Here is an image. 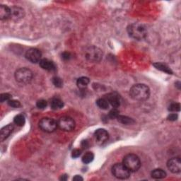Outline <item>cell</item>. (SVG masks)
I'll list each match as a JSON object with an SVG mask.
<instances>
[{"instance_id": "6da1fadb", "label": "cell", "mask_w": 181, "mask_h": 181, "mask_svg": "<svg viewBox=\"0 0 181 181\" xmlns=\"http://www.w3.org/2000/svg\"><path fill=\"white\" fill-rule=\"evenodd\" d=\"M129 95L134 101H146L149 98L150 95L149 88L143 84H135L130 89Z\"/></svg>"}, {"instance_id": "7a4b0ae2", "label": "cell", "mask_w": 181, "mask_h": 181, "mask_svg": "<svg viewBox=\"0 0 181 181\" xmlns=\"http://www.w3.org/2000/svg\"><path fill=\"white\" fill-rule=\"evenodd\" d=\"M127 32L131 38L135 40H142L146 36V28L143 24L140 23H134L127 27Z\"/></svg>"}, {"instance_id": "3957f363", "label": "cell", "mask_w": 181, "mask_h": 181, "mask_svg": "<svg viewBox=\"0 0 181 181\" xmlns=\"http://www.w3.org/2000/svg\"><path fill=\"white\" fill-rule=\"evenodd\" d=\"M130 172L137 171L141 167V161L137 155L129 154L124 157L123 163Z\"/></svg>"}, {"instance_id": "277c9868", "label": "cell", "mask_w": 181, "mask_h": 181, "mask_svg": "<svg viewBox=\"0 0 181 181\" xmlns=\"http://www.w3.org/2000/svg\"><path fill=\"white\" fill-rule=\"evenodd\" d=\"M84 55L88 61L93 62H98L101 60L103 58L102 50L96 46H90L87 47L84 51Z\"/></svg>"}, {"instance_id": "5b68a950", "label": "cell", "mask_w": 181, "mask_h": 181, "mask_svg": "<svg viewBox=\"0 0 181 181\" xmlns=\"http://www.w3.org/2000/svg\"><path fill=\"white\" fill-rule=\"evenodd\" d=\"M33 72L28 68H20L15 72L16 80L21 84H28L32 80Z\"/></svg>"}, {"instance_id": "8992f818", "label": "cell", "mask_w": 181, "mask_h": 181, "mask_svg": "<svg viewBox=\"0 0 181 181\" xmlns=\"http://www.w3.org/2000/svg\"><path fill=\"white\" fill-rule=\"evenodd\" d=\"M130 172L123 163H115L112 168V173L118 179H127L130 176Z\"/></svg>"}, {"instance_id": "52a82bcc", "label": "cell", "mask_w": 181, "mask_h": 181, "mask_svg": "<svg viewBox=\"0 0 181 181\" xmlns=\"http://www.w3.org/2000/svg\"><path fill=\"white\" fill-rule=\"evenodd\" d=\"M58 127V122L52 118H43L39 122V127L45 132H53L55 131Z\"/></svg>"}, {"instance_id": "ba28073f", "label": "cell", "mask_w": 181, "mask_h": 181, "mask_svg": "<svg viewBox=\"0 0 181 181\" xmlns=\"http://www.w3.org/2000/svg\"><path fill=\"white\" fill-rule=\"evenodd\" d=\"M58 126L62 130L70 132L74 129L75 122L72 118L68 117V116H64V117H62L58 120Z\"/></svg>"}, {"instance_id": "9c48e42d", "label": "cell", "mask_w": 181, "mask_h": 181, "mask_svg": "<svg viewBox=\"0 0 181 181\" xmlns=\"http://www.w3.org/2000/svg\"><path fill=\"white\" fill-rule=\"evenodd\" d=\"M25 58L32 63H38L42 59V54L41 51L36 48H30L25 52Z\"/></svg>"}, {"instance_id": "30bf717a", "label": "cell", "mask_w": 181, "mask_h": 181, "mask_svg": "<svg viewBox=\"0 0 181 181\" xmlns=\"http://www.w3.org/2000/svg\"><path fill=\"white\" fill-rule=\"evenodd\" d=\"M167 167L173 173H179L181 171L180 158L178 157L171 158L167 163Z\"/></svg>"}, {"instance_id": "8fae6325", "label": "cell", "mask_w": 181, "mask_h": 181, "mask_svg": "<svg viewBox=\"0 0 181 181\" xmlns=\"http://www.w3.org/2000/svg\"><path fill=\"white\" fill-rule=\"evenodd\" d=\"M108 102V103L111 105V106L117 108L119 106H120V96H119L118 93L115 92L110 93L108 94H107L106 98H105Z\"/></svg>"}, {"instance_id": "7c38bea8", "label": "cell", "mask_w": 181, "mask_h": 181, "mask_svg": "<svg viewBox=\"0 0 181 181\" xmlns=\"http://www.w3.org/2000/svg\"><path fill=\"white\" fill-rule=\"evenodd\" d=\"M95 139L98 144H103L108 140V133L104 129H98L95 132Z\"/></svg>"}, {"instance_id": "4fadbf2b", "label": "cell", "mask_w": 181, "mask_h": 181, "mask_svg": "<svg viewBox=\"0 0 181 181\" xmlns=\"http://www.w3.org/2000/svg\"><path fill=\"white\" fill-rule=\"evenodd\" d=\"M24 11L22 8L19 7H13L11 8V16L10 19L13 21H18L24 18Z\"/></svg>"}, {"instance_id": "5bb4252c", "label": "cell", "mask_w": 181, "mask_h": 181, "mask_svg": "<svg viewBox=\"0 0 181 181\" xmlns=\"http://www.w3.org/2000/svg\"><path fill=\"white\" fill-rule=\"evenodd\" d=\"M14 126L13 124H8V125L3 127L1 129V131H0V140H1V141H3L9 137V135L11 134V133L12 132Z\"/></svg>"}, {"instance_id": "9a60e30c", "label": "cell", "mask_w": 181, "mask_h": 181, "mask_svg": "<svg viewBox=\"0 0 181 181\" xmlns=\"http://www.w3.org/2000/svg\"><path fill=\"white\" fill-rule=\"evenodd\" d=\"M40 66L42 69L47 71H53L55 69V66L52 61L48 59H42L41 62H39Z\"/></svg>"}, {"instance_id": "2e32d148", "label": "cell", "mask_w": 181, "mask_h": 181, "mask_svg": "<svg viewBox=\"0 0 181 181\" xmlns=\"http://www.w3.org/2000/svg\"><path fill=\"white\" fill-rule=\"evenodd\" d=\"M11 16V8H8L7 6H0V19L2 21L10 19Z\"/></svg>"}, {"instance_id": "e0dca14e", "label": "cell", "mask_w": 181, "mask_h": 181, "mask_svg": "<svg viewBox=\"0 0 181 181\" xmlns=\"http://www.w3.org/2000/svg\"><path fill=\"white\" fill-rule=\"evenodd\" d=\"M166 173L162 169H155L151 173V177L154 179H162L166 178Z\"/></svg>"}, {"instance_id": "ac0fdd59", "label": "cell", "mask_w": 181, "mask_h": 181, "mask_svg": "<svg viewBox=\"0 0 181 181\" xmlns=\"http://www.w3.org/2000/svg\"><path fill=\"white\" fill-rule=\"evenodd\" d=\"M90 80L89 78L85 77V76H82V77H80L78 79L77 81H76V85L79 88V89H85V88L87 87L88 84H89Z\"/></svg>"}, {"instance_id": "d6986e66", "label": "cell", "mask_w": 181, "mask_h": 181, "mask_svg": "<svg viewBox=\"0 0 181 181\" xmlns=\"http://www.w3.org/2000/svg\"><path fill=\"white\" fill-rule=\"evenodd\" d=\"M50 106L53 110H59L64 106V103L59 98H53L50 103Z\"/></svg>"}, {"instance_id": "ffe728a7", "label": "cell", "mask_w": 181, "mask_h": 181, "mask_svg": "<svg viewBox=\"0 0 181 181\" xmlns=\"http://www.w3.org/2000/svg\"><path fill=\"white\" fill-rule=\"evenodd\" d=\"M154 66L157 69L162 71V72L168 74H173L172 70L170 69V68L167 66L166 64H164L162 63H158V62H157V63L154 64Z\"/></svg>"}, {"instance_id": "44dd1931", "label": "cell", "mask_w": 181, "mask_h": 181, "mask_svg": "<svg viewBox=\"0 0 181 181\" xmlns=\"http://www.w3.org/2000/svg\"><path fill=\"white\" fill-rule=\"evenodd\" d=\"M117 119L120 123L124 124H132L133 123H134V121L133 120V119L130 118L129 117H127V116L119 115L118 116Z\"/></svg>"}, {"instance_id": "7402d4cb", "label": "cell", "mask_w": 181, "mask_h": 181, "mask_svg": "<svg viewBox=\"0 0 181 181\" xmlns=\"http://www.w3.org/2000/svg\"><path fill=\"white\" fill-rule=\"evenodd\" d=\"M97 106L100 107L101 109L107 110L109 107V103L106 98H99L96 101Z\"/></svg>"}, {"instance_id": "603a6c76", "label": "cell", "mask_w": 181, "mask_h": 181, "mask_svg": "<svg viewBox=\"0 0 181 181\" xmlns=\"http://www.w3.org/2000/svg\"><path fill=\"white\" fill-rule=\"evenodd\" d=\"M93 158H94V155L92 152H86L82 157V161H83V163L87 164L92 162Z\"/></svg>"}, {"instance_id": "cb8c5ba5", "label": "cell", "mask_w": 181, "mask_h": 181, "mask_svg": "<svg viewBox=\"0 0 181 181\" xmlns=\"http://www.w3.org/2000/svg\"><path fill=\"white\" fill-rule=\"evenodd\" d=\"M25 117L23 115H16L15 118H14V123H15L17 126H19V127H21L24 125L25 124Z\"/></svg>"}, {"instance_id": "d4e9b609", "label": "cell", "mask_w": 181, "mask_h": 181, "mask_svg": "<svg viewBox=\"0 0 181 181\" xmlns=\"http://www.w3.org/2000/svg\"><path fill=\"white\" fill-rule=\"evenodd\" d=\"M168 110L171 112H178L180 111V106L179 103H172L170 105Z\"/></svg>"}, {"instance_id": "484cf974", "label": "cell", "mask_w": 181, "mask_h": 181, "mask_svg": "<svg viewBox=\"0 0 181 181\" xmlns=\"http://www.w3.org/2000/svg\"><path fill=\"white\" fill-rule=\"evenodd\" d=\"M36 106L40 109H44V108H45V107H47V101H45V100H43V99H41V100L38 101V102H37V103H36Z\"/></svg>"}, {"instance_id": "4316f807", "label": "cell", "mask_w": 181, "mask_h": 181, "mask_svg": "<svg viewBox=\"0 0 181 181\" xmlns=\"http://www.w3.org/2000/svg\"><path fill=\"white\" fill-rule=\"evenodd\" d=\"M52 83L55 85L56 87L60 88L62 86V84H63V81H62V79L59 77H54L52 79Z\"/></svg>"}, {"instance_id": "83f0119b", "label": "cell", "mask_w": 181, "mask_h": 181, "mask_svg": "<svg viewBox=\"0 0 181 181\" xmlns=\"http://www.w3.org/2000/svg\"><path fill=\"white\" fill-rule=\"evenodd\" d=\"M8 104L9 106L15 107V108L21 107V103H20L19 101L16 100H9L8 101Z\"/></svg>"}, {"instance_id": "f1b7e54d", "label": "cell", "mask_w": 181, "mask_h": 181, "mask_svg": "<svg viewBox=\"0 0 181 181\" xmlns=\"http://www.w3.org/2000/svg\"><path fill=\"white\" fill-rule=\"evenodd\" d=\"M118 115H119V111L116 108L110 110V112H109V117L111 119L117 118Z\"/></svg>"}, {"instance_id": "f546056e", "label": "cell", "mask_w": 181, "mask_h": 181, "mask_svg": "<svg viewBox=\"0 0 181 181\" xmlns=\"http://www.w3.org/2000/svg\"><path fill=\"white\" fill-rule=\"evenodd\" d=\"M1 102L3 103V102L4 101H8L9 100H11V96L10 94H8V93H2L1 94Z\"/></svg>"}, {"instance_id": "4dcf8cb0", "label": "cell", "mask_w": 181, "mask_h": 181, "mask_svg": "<svg viewBox=\"0 0 181 181\" xmlns=\"http://www.w3.org/2000/svg\"><path fill=\"white\" fill-rule=\"evenodd\" d=\"M81 151L80 149H74L72 151V156L73 158H77L81 155Z\"/></svg>"}, {"instance_id": "1f68e13d", "label": "cell", "mask_w": 181, "mask_h": 181, "mask_svg": "<svg viewBox=\"0 0 181 181\" xmlns=\"http://www.w3.org/2000/svg\"><path fill=\"white\" fill-rule=\"evenodd\" d=\"M168 119L169 120H171V121L176 120L177 119H178V115L175 114V113H173V114H171V115H168Z\"/></svg>"}, {"instance_id": "d6a6232c", "label": "cell", "mask_w": 181, "mask_h": 181, "mask_svg": "<svg viewBox=\"0 0 181 181\" xmlns=\"http://www.w3.org/2000/svg\"><path fill=\"white\" fill-rule=\"evenodd\" d=\"M62 58H63L64 59H68L69 58V53H68V52H64L63 53V55H62Z\"/></svg>"}, {"instance_id": "836d02e7", "label": "cell", "mask_w": 181, "mask_h": 181, "mask_svg": "<svg viewBox=\"0 0 181 181\" xmlns=\"http://www.w3.org/2000/svg\"><path fill=\"white\" fill-rule=\"evenodd\" d=\"M83 178H82L81 176L79 175H76L74 178H73V180H82Z\"/></svg>"}]
</instances>
